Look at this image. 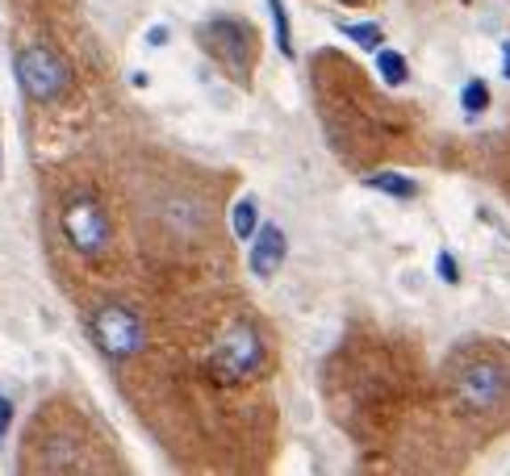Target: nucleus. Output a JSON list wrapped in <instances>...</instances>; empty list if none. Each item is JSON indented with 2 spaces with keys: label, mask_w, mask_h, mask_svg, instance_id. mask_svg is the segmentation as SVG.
Segmentation results:
<instances>
[{
  "label": "nucleus",
  "mask_w": 510,
  "mask_h": 476,
  "mask_svg": "<svg viewBox=\"0 0 510 476\" xmlns=\"http://www.w3.org/2000/svg\"><path fill=\"white\" fill-rule=\"evenodd\" d=\"M268 367V335L251 318H235L209 347V376L218 384L255 381Z\"/></svg>",
  "instance_id": "obj_1"
},
{
  "label": "nucleus",
  "mask_w": 510,
  "mask_h": 476,
  "mask_svg": "<svg viewBox=\"0 0 510 476\" xmlns=\"http://www.w3.org/2000/svg\"><path fill=\"white\" fill-rule=\"evenodd\" d=\"M88 339L97 343V351L105 359L122 364V359H134L147 347V322L125 301H101L88 313Z\"/></svg>",
  "instance_id": "obj_2"
},
{
  "label": "nucleus",
  "mask_w": 510,
  "mask_h": 476,
  "mask_svg": "<svg viewBox=\"0 0 510 476\" xmlns=\"http://www.w3.org/2000/svg\"><path fill=\"white\" fill-rule=\"evenodd\" d=\"M197 42L222 71H231L239 84H251L255 71V29L231 13H218L197 26Z\"/></svg>",
  "instance_id": "obj_3"
},
{
  "label": "nucleus",
  "mask_w": 510,
  "mask_h": 476,
  "mask_svg": "<svg viewBox=\"0 0 510 476\" xmlns=\"http://www.w3.org/2000/svg\"><path fill=\"white\" fill-rule=\"evenodd\" d=\"M13 76H17V88L26 96L29 105H55L71 93V63L59 51L51 46H21L13 55Z\"/></svg>",
  "instance_id": "obj_4"
},
{
  "label": "nucleus",
  "mask_w": 510,
  "mask_h": 476,
  "mask_svg": "<svg viewBox=\"0 0 510 476\" xmlns=\"http://www.w3.org/2000/svg\"><path fill=\"white\" fill-rule=\"evenodd\" d=\"M452 393L473 414H494L510 401V372L498 359L473 355L452 372Z\"/></svg>",
  "instance_id": "obj_5"
},
{
  "label": "nucleus",
  "mask_w": 510,
  "mask_h": 476,
  "mask_svg": "<svg viewBox=\"0 0 510 476\" xmlns=\"http://www.w3.org/2000/svg\"><path fill=\"white\" fill-rule=\"evenodd\" d=\"M59 230L80 259H101L113 243V222L97 197H71L59 214Z\"/></svg>",
  "instance_id": "obj_6"
},
{
  "label": "nucleus",
  "mask_w": 510,
  "mask_h": 476,
  "mask_svg": "<svg viewBox=\"0 0 510 476\" xmlns=\"http://www.w3.org/2000/svg\"><path fill=\"white\" fill-rule=\"evenodd\" d=\"M289 259V234L280 230L276 222H260L255 234H251V246H247V268L255 280H272Z\"/></svg>",
  "instance_id": "obj_7"
},
{
  "label": "nucleus",
  "mask_w": 510,
  "mask_h": 476,
  "mask_svg": "<svg viewBox=\"0 0 510 476\" xmlns=\"http://www.w3.org/2000/svg\"><path fill=\"white\" fill-rule=\"evenodd\" d=\"M364 189L393 197V201H414L418 197V180L410 172H373V176H364Z\"/></svg>",
  "instance_id": "obj_8"
},
{
  "label": "nucleus",
  "mask_w": 510,
  "mask_h": 476,
  "mask_svg": "<svg viewBox=\"0 0 510 476\" xmlns=\"http://www.w3.org/2000/svg\"><path fill=\"white\" fill-rule=\"evenodd\" d=\"M376 55V76L389 84V88H406L410 84V59L401 55L398 46H381V51H373Z\"/></svg>",
  "instance_id": "obj_9"
},
{
  "label": "nucleus",
  "mask_w": 510,
  "mask_h": 476,
  "mask_svg": "<svg viewBox=\"0 0 510 476\" xmlns=\"http://www.w3.org/2000/svg\"><path fill=\"white\" fill-rule=\"evenodd\" d=\"M268 4V21H272V42L276 51H280V59H297V51H293V21H289V4L285 0H263Z\"/></svg>",
  "instance_id": "obj_10"
},
{
  "label": "nucleus",
  "mask_w": 510,
  "mask_h": 476,
  "mask_svg": "<svg viewBox=\"0 0 510 476\" xmlns=\"http://www.w3.org/2000/svg\"><path fill=\"white\" fill-rule=\"evenodd\" d=\"M260 201L251 197V192H243L235 205H231V234H235L239 243H251V234H255V226H260Z\"/></svg>",
  "instance_id": "obj_11"
},
{
  "label": "nucleus",
  "mask_w": 510,
  "mask_h": 476,
  "mask_svg": "<svg viewBox=\"0 0 510 476\" xmlns=\"http://www.w3.org/2000/svg\"><path fill=\"white\" fill-rule=\"evenodd\" d=\"M339 34H344L352 46H360V51H381V46H385V26H381V21H344Z\"/></svg>",
  "instance_id": "obj_12"
},
{
  "label": "nucleus",
  "mask_w": 510,
  "mask_h": 476,
  "mask_svg": "<svg viewBox=\"0 0 510 476\" xmlns=\"http://www.w3.org/2000/svg\"><path fill=\"white\" fill-rule=\"evenodd\" d=\"M460 109L469 113V117H482V113L490 109V84H485L482 76H469V80H465V88H460Z\"/></svg>",
  "instance_id": "obj_13"
},
{
  "label": "nucleus",
  "mask_w": 510,
  "mask_h": 476,
  "mask_svg": "<svg viewBox=\"0 0 510 476\" xmlns=\"http://www.w3.org/2000/svg\"><path fill=\"white\" fill-rule=\"evenodd\" d=\"M435 276H440V280H443L448 288L460 285V263H456V255L448 251V246H443L440 255H435Z\"/></svg>",
  "instance_id": "obj_14"
},
{
  "label": "nucleus",
  "mask_w": 510,
  "mask_h": 476,
  "mask_svg": "<svg viewBox=\"0 0 510 476\" xmlns=\"http://www.w3.org/2000/svg\"><path fill=\"white\" fill-rule=\"evenodd\" d=\"M167 42H172V29H167L164 21H155V26H147V34H142V46H147V51H164Z\"/></svg>",
  "instance_id": "obj_15"
},
{
  "label": "nucleus",
  "mask_w": 510,
  "mask_h": 476,
  "mask_svg": "<svg viewBox=\"0 0 510 476\" xmlns=\"http://www.w3.org/2000/svg\"><path fill=\"white\" fill-rule=\"evenodd\" d=\"M13 401H9V397L0 393V443H4V439H9V426H13Z\"/></svg>",
  "instance_id": "obj_16"
},
{
  "label": "nucleus",
  "mask_w": 510,
  "mask_h": 476,
  "mask_svg": "<svg viewBox=\"0 0 510 476\" xmlns=\"http://www.w3.org/2000/svg\"><path fill=\"white\" fill-rule=\"evenodd\" d=\"M498 76L510 80V34L502 38V46H498Z\"/></svg>",
  "instance_id": "obj_17"
},
{
  "label": "nucleus",
  "mask_w": 510,
  "mask_h": 476,
  "mask_svg": "<svg viewBox=\"0 0 510 476\" xmlns=\"http://www.w3.org/2000/svg\"><path fill=\"white\" fill-rule=\"evenodd\" d=\"M130 84H134V88H147V84H151V76H147V71H130Z\"/></svg>",
  "instance_id": "obj_18"
},
{
  "label": "nucleus",
  "mask_w": 510,
  "mask_h": 476,
  "mask_svg": "<svg viewBox=\"0 0 510 476\" xmlns=\"http://www.w3.org/2000/svg\"><path fill=\"white\" fill-rule=\"evenodd\" d=\"M0 176H4V150H0Z\"/></svg>",
  "instance_id": "obj_19"
},
{
  "label": "nucleus",
  "mask_w": 510,
  "mask_h": 476,
  "mask_svg": "<svg viewBox=\"0 0 510 476\" xmlns=\"http://www.w3.org/2000/svg\"><path fill=\"white\" fill-rule=\"evenodd\" d=\"M339 4H364V0H339Z\"/></svg>",
  "instance_id": "obj_20"
}]
</instances>
